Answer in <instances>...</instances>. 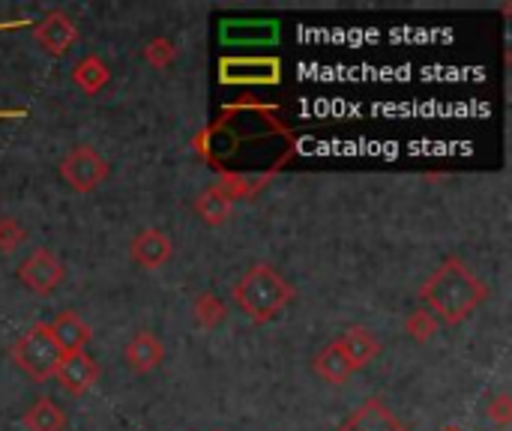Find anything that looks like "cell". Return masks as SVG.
<instances>
[{
    "instance_id": "1",
    "label": "cell",
    "mask_w": 512,
    "mask_h": 431,
    "mask_svg": "<svg viewBox=\"0 0 512 431\" xmlns=\"http://www.w3.org/2000/svg\"><path fill=\"white\" fill-rule=\"evenodd\" d=\"M489 297L483 279L459 258H447L420 288V300L438 318V324H462L471 312H477Z\"/></svg>"
},
{
    "instance_id": "2",
    "label": "cell",
    "mask_w": 512,
    "mask_h": 431,
    "mask_svg": "<svg viewBox=\"0 0 512 431\" xmlns=\"http://www.w3.org/2000/svg\"><path fill=\"white\" fill-rule=\"evenodd\" d=\"M294 300V288L291 282L273 270L270 264H255L249 267L240 282L234 285V303L240 306V312L255 321V324H267L273 321L288 303Z\"/></svg>"
},
{
    "instance_id": "3",
    "label": "cell",
    "mask_w": 512,
    "mask_h": 431,
    "mask_svg": "<svg viewBox=\"0 0 512 431\" xmlns=\"http://www.w3.org/2000/svg\"><path fill=\"white\" fill-rule=\"evenodd\" d=\"M9 354H12L15 366H18L21 372H27L30 378H36V381L54 378V372H57V366H60V360H63V354H60V348H57V342H54L48 324H36L33 330H27V333L12 345Z\"/></svg>"
},
{
    "instance_id": "4",
    "label": "cell",
    "mask_w": 512,
    "mask_h": 431,
    "mask_svg": "<svg viewBox=\"0 0 512 431\" xmlns=\"http://www.w3.org/2000/svg\"><path fill=\"white\" fill-rule=\"evenodd\" d=\"M108 171H111L108 159L99 150H93L90 144L72 147L60 162V177L75 192H93L99 183H105Z\"/></svg>"
},
{
    "instance_id": "5",
    "label": "cell",
    "mask_w": 512,
    "mask_h": 431,
    "mask_svg": "<svg viewBox=\"0 0 512 431\" xmlns=\"http://www.w3.org/2000/svg\"><path fill=\"white\" fill-rule=\"evenodd\" d=\"M18 279L30 294L48 297L60 282H63V264L51 249H36L24 258L18 267Z\"/></svg>"
},
{
    "instance_id": "6",
    "label": "cell",
    "mask_w": 512,
    "mask_h": 431,
    "mask_svg": "<svg viewBox=\"0 0 512 431\" xmlns=\"http://www.w3.org/2000/svg\"><path fill=\"white\" fill-rule=\"evenodd\" d=\"M36 42L48 51V54H66L75 42H78V27L75 21L60 12V9H51L33 30Z\"/></svg>"
},
{
    "instance_id": "7",
    "label": "cell",
    "mask_w": 512,
    "mask_h": 431,
    "mask_svg": "<svg viewBox=\"0 0 512 431\" xmlns=\"http://www.w3.org/2000/svg\"><path fill=\"white\" fill-rule=\"evenodd\" d=\"M336 348L342 351V357L348 360L351 372L366 369L378 354H381V342L369 327H351L336 339Z\"/></svg>"
},
{
    "instance_id": "8",
    "label": "cell",
    "mask_w": 512,
    "mask_h": 431,
    "mask_svg": "<svg viewBox=\"0 0 512 431\" xmlns=\"http://www.w3.org/2000/svg\"><path fill=\"white\" fill-rule=\"evenodd\" d=\"M54 378L60 381V387H63L69 396H81V393H87V390L96 384L99 369H96V363H93L84 351H78V354H63V360H60Z\"/></svg>"
},
{
    "instance_id": "9",
    "label": "cell",
    "mask_w": 512,
    "mask_h": 431,
    "mask_svg": "<svg viewBox=\"0 0 512 431\" xmlns=\"http://www.w3.org/2000/svg\"><path fill=\"white\" fill-rule=\"evenodd\" d=\"M171 240H168V234L165 231H159V228H144V231H138L135 237H132V243H129V255H132V261L138 264V267H144V270H156V267H162L168 258H171Z\"/></svg>"
},
{
    "instance_id": "10",
    "label": "cell",
    "mask_w": 512,
    "mask_h": 431,
    "mask_svg": "<svg viewBox=\"0 0 512 431\" xmlns=\"http://www.w3.org/2000/svg\"><path fill=\"white\" fill-rule=\"evenodd\" d=\"M339 431H408V426L381 399H369L342 423Z\"/></svg>"
},
{
    "instance_id": "11",
    "label": "cell",
    "mask_w": 512,
    "mask_h": 431,
    "mask_svg": "<svg viewBox=\"0 0 512 431\" xmlns=\"http://www.w3.org/2000/svg\"><path fill=\"white\" fill-rule=\"evenodd\" d=\"M222 81L228 84H270L279 81V60L270 57H252V60H222Z\"/></svg>"
},
{
    "instance_id": "12",
    "label": "cell",
    "mask_w": 512,
    "mask_h": 431,
    "mask_svg": "<svg viewBox=\"0 0 512 431\" xmlns=\"http://www.w3.org/2000/svg\"><path fill=\"white\" fill-rule=\"evenodd\" d=\"M123 360H126V366H129L132 372L147 375V372L159 369V363L165 360V345H162L159 336H153V333H138V336L126 345Z\"/></svg>"
},
{
    "instance_id": "13",
    "label": "cell",
    "mask_w": 512,
    "mask_h": 431,
    "mask_svg": "<svg viewBox=\"0 0 512 431\" xmlns=\"http://www.w3.org/2000/svg\"><path fill=\"white\" fill-rule=\"evenodd\" d=\"M48 330H51V336H54L60 354H78V351H84V348L90 345V339H93L90 327H87L78 315H72V312H63L54 324H48Z\"/></svg>"
},
{
    "instance_id": "14",
    "label": "cell",
    "mask_w": 512,
    "mask_h": 431,
    "mask_svg": "<svg viewBox=\"0 0 512 431\" xmlns=\"http://www.w3.org/2000/svg\"><path fill=\"white\" fill-rule=\"evenodd\" d=\"M72 81H75L84 93L96 96V93L111 81V69H108V63H105L102 57L87 54V57H81V60L75 63V69H72Z\"/></svg>"
},
{
    "instance_id": "15",
    "label": "cell",
    "mask_w": 512,
    "mask_h": 431,
    "mask_svg": "<svg viewBox=\"0 0 512 431\" xmlns=\"http://www.w3.org/2000/svg\"><path fill=\"white\" fill-rule=\"evenodd\" d=\"M66 417L51 399H39L27 408L24 414V429L27 431H63Z\"/></svg>"
},
{
    "instance_id": "16",
    "label": "cell",
    "mask_w": 512,
    "mask_h": 431,
    "mask_svg": "<svg viewBox=\"0 0 512 431\" xmlns=\"http://www.w3.org/2000/svg\"><path fill=\"white\" fill-rule=\"evenodd\" d=\"M315 372L327 381V384H345L354 372L348 366V360L342 357V351L336 348V342H330L318 357H315Z\"/></svg>"
},
{
    "instance_id": "17",
    "label": "cell",
    "mask_w": 512,
    "mask_h": 431,
    "mask_svg": "<svg viewBox=\"0 0 512 431\" xmlns=\"http://www.w3.org/2000/svg\"><path fill=\"white\" fill-rule=\"evenodd\" d=\"M264 183H267V177L252 180V177L243 174V171H219V186H216V189H219L228 201H243V198H252Z\"/></svg>"
},
{
    "instance_id": "18",
    "label": "cell",
    "mask_w": 512,
    "mask_h": 431,
    "mask_svg": "<svg viewBox=\"0 0 512 431\" xmlns=\"http://www.w3.org/2000/svg\"><path fill=\"white\" fill-rule=\"evenodd\" d=\"M195 213H198V219H201V222H207V225H222V222L231 216V201H228L216 186H210L207 192H201V195H198V201H195Z\"/></svg>"
},
{
    "instance_id": "19",
    "label": "cell",
    "mask_w": 512,
    "mask_h": 431,
    "mask_svg": "<svg viewBox=\"0 0 512 431\" xmlns=\"http://www.w3.org/2000/svg\"><path fill=\"white\" fill-rule=\"evenodd\" d=\"M192 315H195V324L201 330H216L225 318V306L216 294H201L192 303Z\"/></svg>"
},
{
    "instance_id": "20",
    "label": "cell",
    "mask_w": 512,
    "mask_h": 431,
    "mask_svg": "<svg viewBox=\"0 0 512 431\" xmlns=\"http://www.w3.org/2000/svg\"><path fill=\"white\" fill-rule=\"evenodd\" d=\"M405 333L414 339V342H429L435 333H438V318L426 309V306H420V309H414L411 315H408V321H405Z\"/></svg>"
},
{
    "instance_id": "21",
    "label": "cell",
    "mask_w": 512,
    "mask_h": 431,
    "mask_svg": "<svg viewBox=\"0 0 512 431\" xmlns=\"http://www.w3.org/2000/svg\"><path fill=\"white\" fill-rule=\"evenodd\" d=\"M177 57V45L168 39V36H159V39H150L144 45V60L156 69H168Z\"/></svg>"
},
{
    "instance_id": "22",
    "label": "cell",
    "mask_w": 512,
    "mask_h": 431,
    "mask_svg": "<svg viewBox=\"0 0 512 431\" xmlns=\"http://www.w3.org/2000/svg\"><path fill=\"white\" fill-rule=\"evenodd\" d=\"M24 228L12 216H0V252H15L24 243Z\"/></svg>"
},
{
    "instance_id": "23",
    "label": "cell",
    "mask_w": 512,
    "mask_h": 431,
    "mask_svg": "<svg viewBox=\"0 0 512 431\" xmlns=\"http://www.w3.org/2000/svg\"><path fill=\"white\" fill-rule=\"evenodd\" d=\"M486 417L495 423V426H501V429H507L512 423V399L510 393H498L492 402H489V408H486Z\"/></svg>"
},
{
    "instance_id": "24",
    "label": "cell",
    "mask_w": 512,
    "mask_h": 431,
    "mask_svg": "<svg viewBox=\"0 0 512 431\" xmlns=\"http://www.w3.org/2000/svg\"><path fill=\"white\" fill-rule=\"evenodd\" d=\"M441 431H462V429H456V426H447V429H441Z\"/></svg>"
}]
</instances>
